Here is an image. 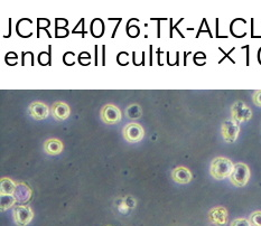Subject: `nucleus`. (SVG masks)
<instances>
[{"mask_svg":"<svg viewBox=\"0 0 261 226\" xmlns=\"http://www.w3.org/2000/svg\"><path fill=\"white\" fill-rule=\"evenodd\" d=\"M233 169H235V165L230 159L224 157H216L211 162L209 174L215 179L222 180L231 176Z\"/></svg>","mask_w":261,"mask_h":226,"instance_id":"nucleus-1","label":"nucleus"},{"mask_svg":"<svg viewBox=\"0 0 261 226\" xmlns=\"http://www.w3.org/2000/svg\"><path fill=\"white\" fill-rule=\"evenodd\" d=\"M250 169L243 162L235 165V169L230 176V180L235 187H244L250 179Z\"/></svg>","mask_w":261,"mask_h":226,"instance_id":"nucleus-2","label":"nucleus"},{"mask_svg":"<svg viewBox=\"0 0 261 226\" xmlns=\"http://www.w3.org/2000/svg\"><path fill=\"white\" fill-rule=\"evenodd\" d=\"M13 217L16 225L26 226L28 225L34 217V212L29 206L17 205L13 209Z\"/></svg>","mask_w":261,"mask_h":226,"instance_id":"nucleus-3","label":"nucleus"},{"mask_svg":"<svg viewBox=\"0 0 261 226\" xmlns=\"http://www.w3.org/2000/svg\"><path fill=\"white\" fill-rule=\"evenodd\" d=\"M231 116L235 122H247L252 118V111L246 103L242 101H236L231 108Z\"/></svg>","mask_w":261,"mask_h":226,"instance_id":"nucleus-4","label":"nucleus"},{"mask_svg":"<svg viewBox=\"0 0 261 226\" xmlns=\"http://www.w3.org/2000/svg\"><path fill=\"white\" fill-rule=\"evenodd\" d=\"M100 117L105 125H116L121 120V111L114 104H105L101 109Z\"/></svg>","mask_w":261,"mask_h":226,"instance_id":"nucleus-5","label":"nucleus"},{"mask_svg":"<svg viewBox=\"0 0 261 226\" xmlns=\"http://www.w3.org/2000/svg\"><path fill=\"white\" fill-rule=\"evenodd\" d=\"M222 137L227 142H235L240 133V126L238 122H235L233 119H228L225 120L222 125Z\"/></svg>","mask_w":261,"mask_h":226,"instance_id":"nucleus-6","label":"nucleus"},{"mask_svg":"<svg viewBox=\"0 0 261 226\" xmlns=\"http://www.w3.org/2000/svg\"><path fill=\"white\" fill-rule=\"evenodd\" d=\"M124 138L128 142H138L141 141L145 136V130L140 125L138 124H129L124 129Z\"/></svg>","mask_w":261,"mask_h":226,"instance_id":"nucleus-7","label":"nucleus"},{"mask_svg":"<svg viewBox=\"0 0 261 226\" xmlns=\"http://www.w3.org/2000/svg\"><path fill=\"white\" fill-rule=\"evenodd\" d=\"M209 221L215 226H225L229 221V214L225 207L217 206L209 212Z\"/></svg>","mask_w":261,"mask_h":226,"instance_id":"nucleus-8","label":"nucleus"},{"mask_svg":"<svg viewBox=\"0 0 261 226\" xmlns=\"http://www.w3.org/2000/svg\"><path fill=\"white\" fill-rule=\"evenodd\" d=\"M29 114L31 118H34L35 120H44L50 114V109L45 103L41 101L33 102L28 108Z\"/></svg>","mask_w":261,"mask_h":226,"instance_id":"nucleus-9","label":"nucleus"},{"mask_svg":"<svg viewBox=\"0 0 261 226\" xmlns=\"http://www.w3.org/2000/svg\"><path fill=\"white\" fill-rule=\"evenodd\" d=\"M51 111H52L53 118L57 121L66 120V119L69 118L70 114H71L70 106L67 105L65 102H61V101H57V102L53 103L52 108H51Z\"/></svg>","mask_w":261,"mask_h":226,"instance_id":"nucleus-10","label":"nucleus"},{"mask_svg":"<svg viewBox=\"0 0 261 226\" xmlns=\"http://www.w3.org/2000/svg\"><path fill=\"white\" fill-rule=\"evenodd\" d=\"M172 178L173 180L177 182V184H182V185H185V184H188L189 181L192 180V173L191 170L186 167H183V166H181V167H176L175 169L172 172Z\"/></svg>","mask_w":261,"mask_h":226,"instance_id":"nucleus-11","label":"nucleus"},{"mask_svg":"<svg viewBox=\"0 0 261 226\" xmlns=\"http://www.w3.org/2000/svg\"><path fill=\"white\" fill-rule=\"evenodd\" d=\"M44 150L47 154L51 156H56L63 151V142L58 139H47L44 142Z\"/></svg>","mask_w":261,"mask_h":226,"instance_id":"nucleus-12","label":"nucleus"},{"mask_svg":"<svg viewBox=\"0 0 261 226\" xmlns=\"http://www.w3.org/2000/svg\"><path fill=\"white\" fill-rule=\"evenodd\" d=\"M30 195H31V190L27 187L26 185L24 184L17 185V188H16V192L14 194L16 201H19V203H25V201L29 200Z\"/></svg>","mask_w":261,"mask_h":226,"instance_id":"nucleus-13","label":"nucleus"},{"mask_svg":"<svg viewBox=\"0 0 261 226\" xmlns=\"http://www.w3.org/2000/svg\"><path fill=\"white\" fill-rule=\"evenodd\" d=\"M0 194L1 195H14L17 188V185L9 179V178H1V184H0Z\"/></svg>","mask_w":261,"mask_h":226,"instance_id":"nucleus-14","label":"nucleus"},{"mask_svg":"<svg viewBox=\"0 0 261 226\" xmlns=\"http://www.w3.org/2000/svg\"><path fill=\"white\" fill-rule=\"evenodd\" d=\"M16 201H17L14 195H1V211L5 212L6 209H9Z\"/></svg>","mask_w":261,"mask_h":226,"instance_id":"nucleus-15","label":"nucleus"},{"mask_svg":"<svg viewBox=\"0 0 261 226\" xmlns=\"http://www.w3.org/2000/svg\"><path fill=\"white\" fill-rule=\"evenodd\" d=\"M127 114L128 117L131 119H139L141 117V110L139 108V105L137 104L130 105L127 109Z\"/></svg>","mask_w":261,"mask_h":226,"instance_id":"nucleus-16","label":"nucleus"},{"mask_svg":"<svg viewBox=\"0 0 261 226\" xmlns=\"http://www.w3.org/2000/svg\"><path fill=\"white\" fill-rule=\"evenodd\" d=\"M249 222L252 226H261V212L257 211L252 213L249 217Z\"/></svg>","mask_w":261,"mask_h":226,"instance_id":"nucleus-17","label":"nucleus"},{"mask_svg":"<svg viewBox=\"0 0 261 226\" xmlns=\"http://www.w3.org/2000/svg\"><path fill=\"white\" fill-rule=\"evenodd\" d=\"M230 226H252V225L247 219H236L235 221H232Z\"/></svg>","mask_w":261,"mask_h":226,"instance_id":"nucleus-18","label":"nucleus"},{"mask_svg":"<svg viewBox=\"0 0 261 226\" xmlns=\"http://www.w3.org/2000/svg\"><path fill=\"white\" fill-rule=\"evenodd\" d=\"M252 101H254L257 106H260L261 108V90L256 91L254 93V95H252Z\"/></svg>","mask_w":261,"mask_h":226,"instance_id":"nucleus-19","label":"nucleus"}]
</instances>
